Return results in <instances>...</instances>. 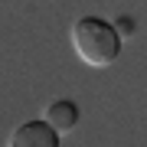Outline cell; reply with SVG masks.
Segmentation results:
<instances>
[{"instance_id": "obj_2", "label": "cell", "mask_w": 147, "mask_h": 147, "mask_svg": "<svg viewBox=\"0 0 147 147\" xmlns=\"http://www.w3.org/2000/svg\"><path fill=\"white\" fill-rule=\"evenodd\" d=\"M59 134L53 124H49L46 118H36V121H23L20 127H13L10 141H7V147H59Z\"/></svg>"}, {"instance_id": "obj_1", "label": "cell", "mask_w": 147, "mask_h": 147, "mask_svg": "<svg viewBox=\"0 0 147 147\" xmlns=\"http://www.w3.org/2000/svg\"><path fill=\"white\" fill-rule=\"evenodd\" d=\"M72 49L92 69H105L121 56V33L101 16H82L72 23Z\"/></svg>"}, {"instance_id": "obj_3", "label": "cell", "mask_w": 147, "mask_h": 147, "mask_svg": "<svg viewBox=\"0 0 147 147\" xmlns=\"http://www.w3.org/2000/svg\"><path fill=\"white\" fill-rule=\"evenodd\" d=\"M46 121L56 127L59 134H69L75 124H79V105L69 98H56L53 105L46 108Z\"/></svg>"}]
</instances>
